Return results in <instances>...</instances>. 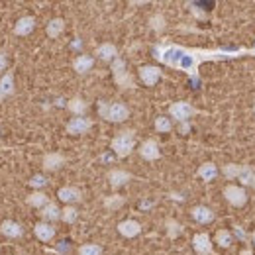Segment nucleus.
<instances>
[{
	"instance_id": "obj_1",
	"label": "nucleus",
	"mask_w": 255,
	"mask_h": 255,
	"mask_svg": "<svg viewBox=\"0 0 255 255\" xmlns=\"http://www.w3.org/2000/svg\"><path fill=\"white\" fill-rule=\"evenodd\" d=\"M153 57L171 67L175 71H183L192 79V83H198V67L208 61H228V59H240V57H255L254 47H236V49H200V47H185L177 43L161 41L153 45Z\"/></svg>"
},
{
	"instance_id": "obj_2",
	"label": "nucleus",
	"mask_w": 255,
	"mask_h": 255,
	"mask_svg": "<svg viewBox=\"0 0 255 255\" xmlns=\"http://www.w3.org/2000/svg\"><path fill=\"white\" fill-rule=\"evenodd\" d=\"M224 177L228 181H242L244 187H252L255 189V167L254 165H238V163H228L222 167Z\"/></svg>"
},
{
	"instance_id": "obj_3",
	"label": "nucleus",
	"mask_w": 255,
	"mask_h": 255,
	"mask_svg": "<svg viewBox=\"0 0 255 255\" xmlns=\"http://www.w3.org/2000/svg\"><path fill=\"white\" fill-rule=\"evenodd\" d=\"M98 114L106 122H126L129 118V108L122 102L98 100Z\"/></svg>"
},
{
	"instance_id": "obj_4",
	"label": "nucleus",
	"mask_w": 255,
	"mask_h": 255,
	"mask_svg": "<svg viewBox=\"0 0 255 255\" xmlns=\"http://www.w3.org/2000/svg\"><path fill=\"white\" fill-rule=\"evenodd\" d=\"M133 147H135V131L133 129H122V131H118V135H114L112 141H110V149L120 159L128 157L133 151Z\"/></svg>"
},
{
	"instance_id": "obj_5",
	"label": "nucleus",
	"mask_w": 255,
	"mask_h": 255,
	"mask_svg": "<svg viewBox=\"0 0 255 255\" xmlns=\"http://www.w3.org/2000/svg\"><path fill=\"white\" fill-rule=\"evenodd\" d=\"M110 71H112L114 83H116L120 89H135V81H133V77L128 73L126 61H124L122 57H116V59L112 61Z\"/></svg>"
},
{
	"instance_id": "obj_6",
	"label": "nucleus",
	"mask_w": 255,
	"mask_h": 255,
	"mask_svg": "<svg viewBox=\"0 0 255 255\" xmlns=\"http://www.w3.org/2000/svg\"><path fill=\"white\" fill-rule=\"evenodd\" d=\"M194 114H196V108L192 106L191 102H185V100L173 102V104L169 106V116H171L175 122H179V124L189 122Z\"/></svg>"
},
{
	"instance_id": "obj_7",
	"label": "nucleus",
	"mask_w": 255,
	"mask_h": 255,
	"mask_svg": "<svg viewBox=\"0 0 255 255\" xmlns=\"http://www.w3.org/2000/svg\"><path fill=\"white\" fill-rule=\"evenodd\" d=\"M224 198L232 204V206H244L248 202V192L244 191V187H238V185H226L224 187Z\"/></svg>"
},
{
	"instance_id": "obj_8",
	"label": "nucleus",
	"mask_w": 255,
	"mask_h": 255,
	"mask_svg": "<svg viewBox=\"0 0 255 255\" xmlns=\"http://www.w3.org/2000/svg\"><path fill=\"white\" fill-rule=\"evenodd\" d=\"M91 128H93V120L91 118H87V116H75V118H71L67 122L65 129L71 135H81V133H87Z\"/></svg>"
},
{
	"instance_id": "obj_9",
	"label": "nucleus",
	"mask_w": 255,
	"mask_h": 255,
	"mask_svg": "<svg viewBox=\"0 0 255 255\" xmlns=\"http://www.w3.org/2000/svg\"><path fill=\"white\" fill-rule=\"evenodd\" d=\"M137 75H139V81L145 87H155L157 81L161 79V69L159 67H153V65H143V67H139Z\"/></svg>"
},
{
	"instance_id": "obj_10",
	"label": "nucleus",
	"mask_w": 255,
	"mask_h": 255,
	"mask_svg": "<svg viewBox=\"0 0 255 255\" xmlns=\"http://www.w3.org/2000/svg\"><path fill=\"white\" fill-rule=\"evenodd\" d=\"M192 250L198 255H210L212 254V240L206 232H200V234H194L192 238Z\"/></svg>"
},
{
	"instance_id": "obj_11",
	"label": "nucleus",
	"mask_w": 255,
	"mask_h": 255,
	"mask_svg": "<svg viewBox=\"0 0 255 255\" xmlns=\"http://www.w3.org/2000/svg\"><path fill=\"white\" fill-rule=\"evenodd\" d=\"M139 155L147 161H155L161 157L159 151V143L155 139H145L141 145H139Z\"/></svg>"
},
{
	"instance_id": "obj_12",
	"label": "nucleus",
	"mask_w": 255,
	"mask_h": 255,
	"mask_svg": "<svg viewBox=\"0 0 255 255\" xmlns=\"http://www.w3.org/2000/svg\"><path fill=\"white\" fill-rule=\"evenodd\" d=\"M33 234L41 242H51L55 238V228H53V224L49 222H37L33 226Z\"/></svg>"
},
{
	"instance_id": "obj_13",
	"label": "nucleus",
	"mask_w": 255,
	"mask_h": 255,
	"mask_svg": "<svg viewBox=\"0 0 255 255\" xmlns=\"http://www.w3.org/2000/svg\"><path fill=\"white\" fill-rule=\"evenodd\" d=\"M95 55L100 61H114L118 57V49H116L114 43H102V45L96 47Z\"/></svg>"
},
{
	"instance_id": "obj_14",
	"label": "nucleus",
	"mask_w": 255,
	"mask_h": 255,
	"mask_svg": "<svg viewBox=\"0 0 255 255\" xmlns=\"http://www.w3.org/2000/svg\"><path fill=\"white\" fill-rule=\"evenodd\" d=\"M65 165V157L61 153H45L43 161H41V167L45 171H57Z\"/></svg>"
},
{
	"instance_id": "obj_15",
	"label": "nucleus",
	"mask_w": 255,
	"mask_h": 255,
	"mask_svg": "<svg viewBox=\"0 0 255 255\" xmlns=\"http://www.w3.org/2000/svg\"><path fill=\"white\" fill-rule=\"evenodd\" d=\"M191 216L194 218V222L198 224H210L214 220V212L208 208V206H194L191 210Z\"/></svg>"
},
{
	"instance_id": "obj_16",
	"label": "nucleus",
	"mask_w": 255,
	"mask_h": 255,
	"mask_svg": "<svg viewBox=\"0 0 255 255\" xmlns=\"http://www.w3.org/2000/svg\"><path fill=\"white\" fill-rule=\"evenodd\" d=\"M108 181H110V187L112 189H118V187L126 185L128 181H131V175L128 171H122V169H112L108 173Z\"/></svg>"
},
{
	"instance_id": "obj_17",
	"label": "nucleus",
	"mask_w": 255,
	"mask_h": 255,
	"mask_svg": "<svg viewBox=\"0 0 255 255\" xmlns=\"http://www.w3.org/2000/svg\"><path fill=\"white\" fill-rule=\"evenodd\" d=\"M59 200H63L67 204H73V202H81L83 200V192L79 191L77 187H63L57 192Z\"/></svg>"
},
{
	"instance_id": "obj_18",
	"label": "nucleus",
	"mask_w": 255,
	"mask_h": 255,
	"mask_svg": "<svg viewBox=\"0 0 255 255\" xmlns=\"http://www.w3.org/2000/svg\"><path fill=\"white\" fill-rule=\"evenodd\" d=\"M118 232L124 238H135L141 232V224L135 222V220H124V222L118 224Z\"/></svg>"
},
{
	"instance_id": "obj_19",
	"label": "nucleus",
	"mask_w": 255,
	"mask_h": 255,
	"mask_svg": "<svg viewBox=\"0 0 255 255\" xmlns=\"http://www.w3.org/2000/svg\"><path fill=\"white\" fill-rule=\"evenodd\" d=\"M33 28H35V18L24 16V18H20V20L16 22L14 33H16V35H30V33L33 32Z\"/></svg>"
},
{
	"instance_id": "obj_20",
	"label": "nucleus",
	"mask_w": 255,
	"mask_h": 255,
	"mask_svg": "<svg viewBox=\"0 0 255 255\" xmlns=\"http://www.w3.org/2000/svg\"><path fill=\"white\" fill-rule=\"evenodd\" d=\"M196 175L202 179V181H206V183H210V181H214L216 179V175H218V167L214 165V163H202L200 167H198V171H196Z\"/></svg>"
},
{
	"instance_id": "obj_21",
	"label": "nucleus",
	"mask_w": 255,
	"mask_h": 255,
	"mask_svg": "<svg viewBox=\"0 0 255 255\" xmlns=\"http://www.w3.org/2000/svg\"><path fill=\"white\" fill-rule=\"evenodd\" d=\"M39 216H41L45 222H55V220L61 218V210H59V206H57L55 202H49V204H45V206L39 210Z\"/></svg>"
},
{
	"instance_id": "obj_22",
	"label": "nucleus",
	"mask_w": 255,
	"mask_h": 255,
	"mask_svg": "<svg viewBox=\"0 0 255 255\" xmlns=\"http://www.w3.org/2000/svg\"><path fill=\"white\" fill-rule=\"evenodd\" d=\"M0 234L6 236V238H20L24 234V228L18 222H12V220H6L0 226Z\"/></svg>"
},
{
	"instance_id": "obj_23",
	"label": "nucleus",
	"mask_w": 255,
	"mask_h": 255,
	"mask_svg": "<svg viewBox=\"0 0 255 255\" xmlns=\"http://www.w3.org/2000/svg\"><path fill=\"white\" fill-rule=\"evenodd\" d=\"M93 67H95V59H93L91 55H79V57L73 61V69H75L79 75L89 73Z\"/></svg>"
},
{
	"instance_id": "obj_24",
	"label": "nucleus",
	"mask_w": 255,
	"mask_h": 255,
	"mask_svg": "<svg viewBox=\"0 0 255 255\" xmlns=\"http://www.w3.org/2000/svg\"><path fill=\"white\" fill-rule=\"evenodd\" d=\"M67 108H69V112H73L75 116H85V112H87V108H89V102L83 100L81 96H75V98H71V100L67 102Z\"/></svg>"
},
{
	"instance_id": "obj_25",
	"label": "nucleus",
	"mask_w": 255,
	"mask_h": 255,
	"mask_svg": "<svg viewBox=\"0 0 255 255\" xmlns=\"http://www.w3.org/2000/svg\"><path fill=\"white\" fill-rule=\"evenodd\" d=\"M26 202L30 204V206H33V208H43L45 204H49V196L45 194V192H41V191H35V192H32L28 198H26Z\"/></svg>"
},
{
	"instance_id": "obj_26",
	"label": "nucleus",
	"mask_w": 255,
	"mask_h": 255,
	"mask_svg": "<svg viewBox=\"0 0 255 255\" xmlns=\"http://www.w3.org/2000/svg\"><path fill=\"white\" fill-rule=\"evenodd\" d=\"M0 91H2V95L4 96H12L14 95V75L10 73V71H6L4 75H2V79H0Z\"/></svg>"
},
{
	"instance_id": "obj_27",
	"label": "nucleus",
	"mask_w": 255,
	"mask_h": 255,
	"mask_svg": "<svg viewBox=\"0 0 255 255\" xmlns=\"http://www.w3.org/2000/svg\"><path fill=\"white\" fill-rule=\"evenodd\" d=\"M65 30V20L63 18H53L49 24H47V28H45V32L49 37H59Z\"/></svg>"
},
{
	"instance_id": "obj_28",
	"label": "nucleus",
	"mask_w": 255,
	"mask_h": 255,
	"mask_svg": "<svg viewBox=\"0 0 255 255\" xmlns=\"http://www.w3.org/2000/svg\"><path fill=\"white\" fill-rule=\"evenodd\" d=\"M234 234L232 232H228V230H218L216 232V244L220 246V248H230L232 244H234Z\"/></svg>"
},
{
	"instance_id": "obj_29",
	"label": "nucleus",
	"mask_w": 255,
	"mask_h": 255,
	"mask_svg": "<svg viewBox=\"0 0 255 255\" xmlns=\"http://www.w3.org/2000/svg\"><path fill=\"white\" fill-rule=\"evenodd\" d=\"M77 218H79V210L75 208V206H65L63 210H61V220L67 224H75L77 222Z\"/></svg>"
},
{
	"instance_id": "obj_30",
	"label": "nucleus",
	"mask_w": 255,
	"mask_h": 255,
	"mask_svg": "<svg viewBox=\"0 0 255 255\" xmlns=\"http://www.w3.org/2000/svg\"><path fill=\"white\" fill-rule=\"evenodd\" d=\"M173 129V124H171V120L167 118V116H157L155 118V131H159V133H169Z\"/></svg>"
},
{
	"instance_id": "obj_31",
	"label": "nucleus",
	"mask_w": 255,
	"mask_h": 255,
	"mask_svg": "<svg viewBox=\"0 0 255 255\" xmlns=\"http://www.w3.org/2000/svg\"><path fill=\"white\" fill-rule=\"evenodd\" d=\"M165 226H167V234H169L171 240H175V238L183 232V226L177 222V220H173V218H169V220L165 222Z\"/></svg>"
},
{
	"instance_id": "obj_32",
	"label": "nucleus",
	"mask_w": 255,
	"mask_h": 255,
	"mask_svg": "<svg viewBox=\"0 0 255 255\" xmlns=\"http://www.w3.org/2000/svg\"><path fill=\"white\" fill-rule=\"evenodd\" d=\"M122 204H124V198L118 196V194H114V196H106V198H104V206H106L108 210H116V208H120Z\"/></svg>"
},
{
	"instance_id": "obj_33",
	"label": "nucleus",
	"mask_w": 255,
	"mask_h": 255,
	"mask_svg": "<svg viewBox=\"0 0 255 255\" xmlns=\"http://www.w3.org/2000/svg\"><path fill=\"white\" fill-rule=\"evenodd\" d=\"M102 254V248L96 246V244H83L79 248V255H100Z\"/></svg>"
},
{
	"instance_id": "obj_34",
	"label": "nucleus",
	"mask_w": 255,
	"mask_h": 255,
	"mask_svg": "<svg viewBox=\"0 0 255 255\" xmlns=\"http://www.w3.org/2000/svg\"><path fill=\"white\" fill-rule=\"evenodd\" d=\"M149 26H151V30H155V32H163V30H165V26H167L165 16H163V14H155V16H151Z\"/></svg>"
},
{
	"instance_id": "obj_35",
	"label": "nucleus",
	"mask_w": 255,
	"mask_h": 255,
	"mask_svg": "<svg viewBox=\"0 0 255 255\" xmlns=\"http://www.w3.org/2000/svg\"><path fill=\"white\" fill-rule=\"evenodd\" d=\"M45 185H47V179L43 175H33L32 179H30V187H33V189H41Z\"/></svg>"
},
{
	"instance_id": "obj_36",
	"label": "nucleus",
	"mask_w": 255,
	"mask_h": 255,
	"mask_svg": "<svg viewBox=\"0 0 255 255\" xmlns=\"http://www.w3.org/2000/svg\"><path fill=\"white\" fill-rule=\"evenodd\" d=\"M189 6H192L191 10H192V14H194V16H196V18H202V20H204V18H206V12H202V10H198V8H194V4H189Z\"/></svg>"
},
{
	"instance_id": "obj_37",
	"label": "nucleus",
	"mask_w": 255,
	"mask_h": 255,
	"mask_svg": "<svg viewBox=\"0 0 255 255\" xmlns=\"http://www.w3.org/2000/svg\"><path fill=\"white\" fill-rule=\"evenodd\" d=\"M6 65H8V57L4 51H0V71H6Z\"/></svg>"
},
{
	"instance_id": "obj_38",
	"label": "nucleus",
	"mask_w": 255,
	"mask_h": 255,
	"mask_svg": "<svg viewBox=\"0 0 255 255\" xmlns=\"http://www.w3.org/2000/svg\"><path fill=\"white\" fill-rule=\"evenodd\" d=\"M236 236H238V238H240V240H248V236H246V234H244V230H242V228H240V226H236Z\"/></svg>"
},
{
	"instance_id": "obj_39",
	"label": "nucleus",
	"mask_w": 255,
	"mask_h": 255,
	"mask_svg": "<svg viewBox=\"0 0 255 255\" xmlns=\"http://www.w3.org/2000/svg\"><path fill=\"white\" fill-rule=\"evenodd\" d=\"M191 129V124L189 122H185V124H181V133H187Z\"/></svg>"
},
{
	"instance_id": "obj_40",
	"label": "nucleus",
	"mask_w": 255,
	"mask_h": 255,
	"mask_svg": "<svg viewBox=\"0 0 255 255\" xmlns=\"http://www.w3.org/2000/svg\"><path fill=\"white\" fill-rule=\"evenodd\" d=\"M242 255H252V252H250V250H248V252L244 250V252H242Z\"/></svg>"
},
{
	"instance_id": "obj_41",
	"label": "nucleus",
	"mask_w": 255,
	"mask_h": 255,
	"mask_svg": "<svg viewBox=\"0 0 255 255\" xmlns=\"http://www.w3.org/2000/svg\"><path fill=\"white\" fill-rule=\"evenodd\" d=\"M4 98H6V96L2 95V91H0V102H2V100H4Z\"/></svg>"
},
{
	"instance_id": "obj_42",
	"label": "nucleus",
	"mask_w": 255,
	"mask_h": 255,
	"mask_svg": "<svg viewBox=\"0 0 255 255\" xmlns=\"http://www.w3.org/2000/svg\"><path fill=\"white\" fill-rule=\"evenodd\" d=\"M252 242H254V246H255V232L252 234Z\"/></svg>"
},
{
	"instance_id": "obj_43",
	"label": "nucleus",
	"mask_w": 255,
	"mask_h": 255,
	"mask_svg": "<svg viewBox=\"0 0 255 255\" xmlns=\"http://www.w3.org/2000/svg\"><path fill=\"white\" fill-rule=\"evenodd\" d=\"M254 112H255V102H254Z\"/></svg>"
},
{
	"instance_id": "obj_44",
	"label": "nucleus",
	"mask_w": 255,
	"mask_h": 255,
	"mask_svg": "<svg viewBox=\"0 0 255 255\" xmlns=\"http://www.w3.org/2000/svg\"><path fill=\"white\" fill-rule=\"evenodd\" d=\"M254 49H255V47H254Z\"/></svg>"
}]
</instances>
